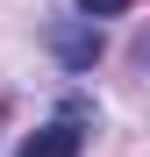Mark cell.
I'll use <instances>...</instances> for the list:
<instances>
[{
	"label": "cell",
	"mask_w": 150,
	"mask_h": 157,
	"mask_svg": "<svg viewBox=\"0 0 150 157\" xmlns=\"http://www.w3.org/2000/svg\"><path fill=\"white\" fill-rule=\"evenodd\" d=\"M86 114H93L86 100H64V114H57V121H43V128H36V136L21 143L14 157H79V143H86V136H79Z\"/></svg>",
	"instance_id": "obj_1"
},
{
	"label": "cell",
	"mask_w": 150,
	"mask_h": 157,
	"mask_svg": "<svg viewBox=\"0 0 150 157\" xmlns=\"http://www.w3.org/2000/svg\"><path fill=\"white\" fill-rule=\"evenodd\" d=\"M50 50H57L64 71H86L100 57V21H64V29H50Z\"/></svg>",
	"instance_id": "obj_2"
},
{
	"label": "cell",
	"mask_w": 150,
	"mask_h": 157,
	"mask_svg": "<svg viewBox=\"0 0 150 157\" xmlns=\"http://www.w3.org/2000/svg\"><path fill=\"white\" fill-rule=\"evenodd\" d=\"M121 7H129V0H79V14H86V21H107V14H121Z\"/></svg>",
	"instance_id": "obj_3"
},
{
	"label": "cell",
	"mask_w": 150,
	"mask_h": 157,
	"mask_svg": "<svg viewBox=\"0 0 150 157\" xmlns=\"http://www.w3.org/2000/svg\"><path fill=\"white\" fill-rule=\"evenodd\" d=\"M0 114H7V100H0Z\"/></svg>",
	"instance_id": "obj_4"
}]
</instances>
